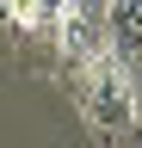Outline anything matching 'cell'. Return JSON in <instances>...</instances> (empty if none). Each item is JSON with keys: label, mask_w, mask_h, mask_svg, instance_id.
Wrapping results in <instances>:
<instances>
[{"label": "cell", "mask_w": 142, "mask_h": 148, "mask_svg": "<svg viewBox=\"0 0 142 148\" xmlns=\"http://www.w3.org/2000/svg\"><path fill=\"white\" fill-rule=\"evenodd\" d=\"M111 148H142V123H136V130H123V136H117Z\"/></svg>", "instance_id": "obj_5"}, {"label": "cell", "mask_w": 142, "mask_h": 148, "mask_svg": "<svg viewBox=\"0 0 142 148\" xmlns=\"http://www.w3.org/2000/svg\"><path fill=\"white\" fill-rule=\"evenodd\" d=\"M56 25H62V0H12V31L19 37H49L56 43Z\"/></svg>", "instance_id": "obj_4"}, {"label": "cell", "mask_w": 142, "mask_h": 148, "mask_svg": "<svg viewBox=\"0 0 142 148\" xmlns=\"http://www.w3.org/2000/svg\"><path fill=\"white\" fill-rule=\"evenodd\" d=\"M80 111H86V123L105 142H117L123 130H136V86H130V68L117 56H105L99 68L80 74Z\"/></svg>", "instance_id": "obj_1"}, {"label": "cell", "mask_w": 142, "mask_h": 148, "mask_svg": "<svg viewBox=\"0 0 142 148\" xmlns=\"http://www.w3.org/2000/svg\"><path fill=\"white\" fill-rule=\"evenodd\" d=\"M111 56L117 62L142 56V0H111Z\"/></svg>", "instance_id": "obj_3"}, {"label": "cell", "mask_w": 142, "mask_h": 148, "mask_svg": "<svg viewBox=\"0 0 142 148\" xmlns=\"http://www.w3.org/2000/svg\"><path fill=\"white\" fill-rule=\"evenodd\" d=\"M56 56L68 74H86L111 56V0H62Z\"/></svg>", "instance_id": "obj_2"}]
</instances>
